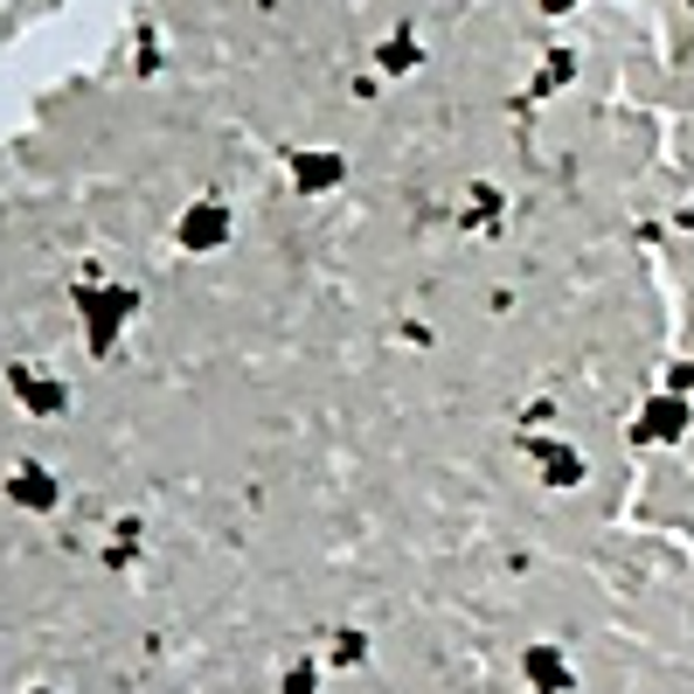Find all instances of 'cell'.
<instances>
[{"mask_svg":"<svg viewBox=\"0 0 694 694\" xmlns=\"http://www.w3.org/2000/svg\"><path fill=\"white\" fill-rule=\"evenodd\" d=\"M182 237H188V244H216V237H222V209H216V201H201V209L182 222Z\"/></svg>","mask_w":694,"mask_h":694,"instance_id":"6da1fadb","label":"cell"}]
</instances>
